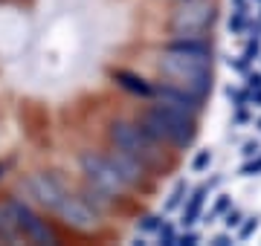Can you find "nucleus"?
I'll return each instance as SVG.
<instances>
[{
	"instance_id": "nucleus-1",
	"label": "nucleus",
	"mask_w": 261,
	"mask_h": 246,
	"mask_svg": "<svg viewBox=\"0 0 261 246\" xmlns=\"http://www.w3.org/2000/svg\"><path fill=\"white\" fill-rule=\"evenodd\" d=\"M160 73L171 78V84L186 90L192 99H203L209 93L212 78V55L209 41H174L160 61Z\"/></svg>"
},
{
	"instance_id": "nucleus-2",
	"label": "nucleus",
	"mask_w": 261,
	"mask_h": 246,
	"mask_svg": "<svg viewBox=\"0 0 261 246\" xmlns=\"http://www.w3.org/2000/svg\"><path fill=\"white\" fill-rule=\"evenodd\" d=\"M195 110L189 107H177L168 102H154L148 104V110L142 113V128L157 139V142H171L177 148H186L195 136Z\"/></svg>"
},
{
	"instance_id": "nucleus-3",
	"label": "nucleus",
	"mask_w": 261,
	"mask_h": 246,
	"mask_svg": "<svg viewBox=\"0 0 261 246\" xmlns=\"http://www.w3.org/2000/svg\"><path fill=\"white\" fill-rule=\"evenodd\" d=\"M84 171H87L90 182H93L102 194H119V191L128 189V186H125V180L116 174L113 162L105 160V157H87V160H84Z\"/></svg>"
}]
</instances>
